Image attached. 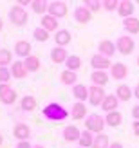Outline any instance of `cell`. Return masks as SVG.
<instances>
[{
  "label": "cell",
  "instance_id": "18",
  "mask_svg": "<svg viewBox=\"0 0 139 148\" xmlns=\"http://www.w3.org/2000/svg\"><path fill=\"white\" fill-rule=\"evenodd\" d=\"M92 18V13L87 9V7L81 4V5H78L76 9H74V20L78 22V24H89Z\"/></svg>",
  "mask_w": 139,
  "mask_h": 148
},
{
  "label": "cell",
  "instance_id": "6",
  "mask_svg": "<svg viewBox=\"0 0 139 148\" xmlns=\"http://www.w3.org/2000/svg\"><path fill=\"white\" fill-rule=\"evenodd\" d=\"M105 96L107 94L103 90V87H98V85H90L89 87V103L92 107H101Z\"/></svg>",
  "mask_w": 139,
  "mask_h": 148
},
{
  "label": "cell",
  "instance_id": "9",
  "mask_svg": "<svg viewBox=\"0 0 139 148\" xmlns=\"http://www.w3.org/2000/svg\"><path fill=\"white\" fill-rule=\"evenodd\" d=\"M51 16L54 18H63L67 14V4L65 2H60V0H54V2H49V13Z\"/></svg>",
  "mask_w": 139,
  "mask_h": 148
},
{
  "label": "cell",
  "instance_id": "22",
  "mask_svg": "<svg viewBox=\"0 0 139 148\" xmlns=\"http://www.w3.org/2000/svg\"><path fill=\"white\" fill-rule=\"evenodd\" d=\"M72 96H74V99L76 101H89V87H85L83 83H78L72 87Z\"/></svg>",
  "mask_w": 139,
  "mask_h": 148
},
{
  "label": "cell",
  "instance_id": "12",
  "mask_svg": "<svg viewBox=\"0 0 139 148\" xmlns=\"http://www.w3.org/2000/svg\"><path fill=\"white\" fill-rule=\"evenodd\" d=\"M40 27H43L49 33H53V31L56 33V31H60V22H58V18L51 16V14H43L40 20Z\"/></svg>",
  "mask_w": 139,
  "mask_h": 148
},
{
  "label": "cell",
  "instance_id": "32",
  "mask_svg": "<svg viewBox=\"0 0 139 148\" xmlns=\"http://www.w3.org/2000/svg\"><path fill=\"white\" fill-rule=\"evenodd\" d=\"M78 143H79L81 148H92V145H94V134L89 132V130H83L81 132V137H79Z\"/></svg>",
  "mask_w": 139,
  "mask_h": 148
},
{
  "label": "cell",
  "instance_id": "30",
  "mask_svg": "<svg viewBox=\"0 0 139 148\" xmlns=\"http://www.w3.org/2000/svg\"><path fill=\"white\" fill-rule=\"evenodd\" d=\"M31 9L36 13V14H47L49 13V2H45V0H33L31 2Z\"/></svg>",
  "mask_w": 139,
  "mask_h": 148
},
{
  "label": "cell",
  "instance_id": "7",
  "mask_svg": "<svg viewBox=\"0 0 139 148\" xmlns=\"http://www.w3.org/2000/svg\"><path fill=\"white\" fill-rule=\"evenodd\" d=\"M112 65H114V63L108 60V58L101 56V54H98V53L90 56V67H92V71H110Z\"/></svg>",
  "mask_w": 139,
  "mask_h": 148
},
{
  "label": "cell",
  "instance_id": "44",
  "mask_svg": "<svg viewBox=\"0 0 139 148\" xmlns=\"http://www.w3.org/2000/svg\"><path fill=\"white\" fill-rule=\"evenodd\" d=\"M33 148H45L43 145H33Z\"/></svg>",
  "mask_w": 139,
  "mask_h": 148
},
{
  "label": "cell",
  "instance_id": "21",
  "mask_svg": "<svg viewBox=\"0 0 139 148\" xmlns=\"http://www.w3.org/2000/svg\"><path fill=\"white\" fill-rule=\"evenodd\" d=\"M134 11H136L134 2H128V0H123V2H119L118 14H119L123 20H125V18H130V16H134Z\"/></svg>",
  "mask_w": 139,
  "mask_h": 148
},
{
  "label": "cell",
  "instance_id": "26",
  "mask_svg": "<svg viewBox=\"0 0 139 148\" xmlns=\"http://www.w3.org/2000/svg\"><path fill=\"white\" fill-rule=\"evenodd\" d=\"M60 81H62V85H65V87H69V85L74 87V85H78V74L65 69V71L60 74Z\"/></svg>",
  "mask_w": 139,
  "mask_h": 148
},
{
  "label": "cell",
  "instance_id": "28",
  "mask_svg": "<svg viewBox=\"0 0 139 148\" xmlns=\"http://www.w3.org/2000/svg\"><path fill=\"white\" fill-rule=\"evenodd\" d=\"M20 108L24 110V112H33L36 108V98L31 94H25L24 98L20 99Z\"/></svg>",
  "mask_w": 139,
  "mask_h": 148
},
{
  "label": "cell",
  "instance_id": "17",
  "mask_svg": "<svg viewBox=\"0 0 139 148\" xmlns=\"http://www.w3.org/2000/svg\"><path fill=\"white\" fill-rule=\"evenodd\" d=\"M108 79H110L108 71H92V74H90L92 85H98V87H105L108 83Z\"/></svg>",
  "mask_w": 139,
  "mask_h": 148
},
{
  "label": "cell",
  "instance_id": "42",
  "mask_svg": "<svg viewBox=\"0 0 139 148\" xmlns=\"http://www.w3.org/2000/svg\"><path fill=\"white\" fill-rule=\"evenodd\" d=\"M108 148H125V146H123L119 141H114V143H110V146H108Z\"/></svg>",
  "mask_w": 139,
  "mask_h": 148
},
{
  "label": "cell",
  "instance_id": "37",
  "mask_svg": "<svg viewBox=\"0 0 139 148\" xmlns=\"http://www.w3.org/2000/svg\"><path fill=\"white\" fill-rule=\"evenodd\" d=\"M9 79H11V71L7 67H0V85L9 83Z\"/></svg>",
  "mask_w": 139,
  "mask_h": 148
},
{
  "label": "cell",
  "instance_id": "11",
  "mask_svg": "<svg viewBox=\"0 0 139 148\" xmlns=\"http://www.w3.org/2000/svg\"><path fill=\"white\" fill-rule=\"evenodd\" d=\"M31 51H33V47H31V43H29L27 40H18L16 43H14V47H13V53L18 58H24V60L27 56H31Z\"/></svg>",
  "mask_w": 139,
  "mask_h": 148
},
{
  "label": "cell",
  "instance_id": "16",
  "mask_svg": "<svg viewBox=\"0 0 139 148\" xmlns=\"http://www.w3.org/2000/svg\"><path fill=\"white\" fill-rule=\"evenodd\" d=\"M72 42V36H71V31L69 29H60V31L54 33V43L56 47H65Z\"/></svg>",
  "mask_w": 139,
  "mask_h": 148
},
{
  "label": "cell",
  "instance_id": "5",
  "mask_svg": "<svg viewBox=\"0 0 139 148\" xmlns=\"http://www.w3.org/2000/svg\"><path fill=\"white\" fill-rule=\"evenodd\" d=\"M16 99H18V94L9 83L0 85V103H4V105H13Z\"/></svg>",
  "mask_w": 139,
  "mask_h": 148
},
{
  "label": "cell",
  "instance_id": "39",
  "mask_svg": "<svg viewBox=\"0 0 139 148\" xmlns=\"http://www.w3.org/2000/svg\"><path fill=\"white\" fill-rule=\"evenodd\" d=\"M14 148H33V145L29 143V141H18Z\"/></svg>",
  "mask_w": 139,
  "mask_h": 148
},
{
  "label": "cell",
  "instance_id": "43",
  "mask_svg": "<svg viewBox=\"0 0 139 148\" xmlns=\"http://www.w3.org/2000/svg\"><path fill=\"white\" fill-rule=\"evenodd\" d=\"M134 98H136V99H139V83L134 87Z\"/></svg>",
  "mask_w": 139,
  "mask_h": 148
},
{
  "label": "cell",
  "instance_id": "46",
  "mask_svg": "<svg viewBox=\"0 0 139 148\" xmlns=\"http://www.w3.org/2000/svg\"><path fill=\"white\" fill-rule=\"evenodd\" d=\"M2 143H4V136L0 134V146H2Z\"/></svg>",
  "mask_w": 139,
  "mask_h": 148
},
{
  "label": "cell",
  "instance_id": "47",
  "mask_svg": "<svg viewBox=\"0 0 139 148\" xmlns=\"http://www.w3.org/2000/svg\"><path fill=\"white\" fill-rule=\"evenodd\" d=\"M137 67H139V56H137Z\"/></svg>",
  "mask_w": 139,
  "mask_h": 148
},
{
  "label": "cell",
  "instance_id": "10",
  "mask_svg": "<svg viewBox=\"0 0 139 148\" xmlns=\"http://www.w3.org/2000/svg\"><path fill=\"white\" fill-rule=\"evenodd\" d=\"M108 74H110V78H112V79H118V81L127 79V76H128V67H127L125 63L118 62V63H114L112 67H110Z\"/></svg>",
  "mask_w": 139,
  "mask_h": 148
},
{
  "label": "cell",
  "instance_id": "2",
  "mask_svg": "<svg viewBox=\"0 0 139 148\" xmlns=\"http://www.w3.org/2000/svg\"><path fill=\"white\" fill-rule=\"evenodd\" d=\"M105 117L99 116V114H89L85 119V130L92 132L94 136L98 134H103V128H105Z\"/></svg>",
  "mask_w": 139,
  "mask_h": 148
},
{
  "label": "cell",
  "instance_id": "41",
  "mask_svg": "<svg viewBox=\"0 0 139 148\" xmlns=\"http://www.w3.org/2000/svg\"><path fill=\"white\" fill-rule=\"evenodd\" d=\"M132 132H134V136L139 137V121H134L132 123Z\"/></svg>",
  "mask_w": 139,
  "mask_h": 148
},
{
  "label": "cell",
  "instance_id": "13",
  "mask_svg": "<svg viewBox=\"0 0 139 148\" xmlns=\"http://www.w3.org/2000/svg\"><path fill=\"white\" fill-rule=\"evenodd\" d=\"M62 136H63V139L67 143H74V141H79V137H81V130H79L76 125H69V127L63 128Z\"/></svg>",
  "mask_w": 139,
  "mask_h": 148
},
{
  "label": "cell",
  "instance_id": "24",
  "mask_svg": "<svg viewBox=\"0 0 139 148\" xmlns=\"http://www.w3.org/2000/svg\"><path fill=\"white\" fill-rule=\"evenodd\" d=\"M116 96H118L119 101H128L130 98H134V88H130L128 85L121 83V85H118V88H116Z\"/></svg>",
  "mask_w": 139,
  "mask_h": 148
},
{
  "label": "cell",
  "instance_id": "29",
  "mask_svg": "<svg viewBox=\"0 0 139 148\" xmlns=\"http://www.w3.org/2000/svg\"><path fill=\"white\" fill-rule=\"evenodd\" d=\"M24 65H25L27 72H36V71H40L42 62H40V58H38V56L31 54V56H27L25 60H24Z\"/></svg>",
  "mask_w": 139,
  "mask_h": 148
},
{
  "label": "cell",
  "instance_id": "3",
  "mask_svg": "<svg viewBox=\"0 0 139 148\" xmlns=\"http://www.w3.org/2000/svg\"><path fill=\"white\" fill-rule=\"evenodd\" d=\"M7 18H9V22H11L13 25L22 27V25L27 24L29 14H27V11L24 9V7H20V5L16 4V5H13L11 9H9V13H7Z\"/></svg>",
  "mask_w": 139,
  "mask_h": 148
},
{
  "label": "cell",
  "instance_id": "25",
  "mask_svg": "<svg viewBox=\"0 0 139 148\" xmlns=\"http://www.w3.org/2000/svg\"><path fill=\"white\" fill-rule=\"evenodd\" d=\"M123 29L128 34H139V18H136V16L125 18L123 20Z\"/></svg>",
  "mask_w": 139,
  "mask_h": 148
},
{
  "label": "cell",
  "instance_id": "14",
  "mask_svg": "<svg viewBox=\"0 0 139 148\" xmlns=\"http://www.w3.org/2000/svg\"><path fill=\"white\" fill-rule=\"evenodd\" d=\"M87 107H85V103H81V101H74L72 103V107H71V117L72 119H76V121H79V119H87Z\"/></svg>",
  "mask_w": 139,
  "mask_h": 148
},
{
  "label": "cell",
  "instance_id": "45",
  "mask_svg": "<svg viewBox=\"0 0 139 148\" xmlns=\"http://www.w3.org/2000/svg\"><path fill=\"white\" fill-rule=\"evenodd\" d=\"M4 29V22H2V18H0V31Z\"/></svg>",
  "mask_w": 139,
  "mask_h": 148
},
{
  "label": "cell",
  "instance_id": "33",
  "mask_svg": "<svg viewBox=\"0 0 139 148\" xmlns=\"http://www.w3.org/2000/svg\"><path fill=\"white\" fill-rule=\"evenodd\" d=\"M108 146H110V141H108V136L107 134L94 136V145H92V148H108Z\"/></svg>",
  "mask_w": 139,
  "mask_h": 148
},
{
  "label": "cell",
  "instance_id": "40",
  "mask_svg": "<svg viewBox=\"0 0 139 148\" xmlns=\"http://www.w3.org/2000/svg\"><path fill=\"white\" fill-rule=\"evenodd\" d=\"M132 117H134V121H139V105L132 107Z\"/></svg>",
  "mask_w": 139,
  "mask_h": 148
},
{
  "label": "cell",
  "instance_id": "23",
  "mask_svg": "<svg viewBox=\"0 0 139 148\" xmlns=\"http://www.w3.org/2000/svg\"><path fill=\"white\" fill-rule=\"evenodd\" d=\"M11 76H13L14 79H24V78L27 76V69H25L24 62L16 60V62L11 63Z\"/></svg>",
  "mask_w": 139,
  "mask_h": 148
},
{
  "label": "cell",
  "instance_id": "31",
  "mask_svg": "<svg viewBox=\"0 0 139 148\" xmlns=\"http://www.w3.org/2000/svg\"><path fill=\"white\" fill-rule=\"evenodd\" d=\"M81 58H79L78 54H69L67 58V62H65V67H67V71H72V72H76L79 67H81Z\"/></svg>",
  "mask_w": 139,
  "mask_h": 148
},
{
  "label": "cell",
  "instance_id": "36",
  "mask_svg": "<svg viewBox=\"0 0 139 148\" xmlns=\"http://www.w3.org/2000/svg\"><path fill=\"white\" fill-rule=\"evenodd\" d=\"M83 5H85L90 13H98L99 9H103V2H99V0H85Z\"/></svg>",
  "mask_w": 139,
  "mask_h": 148
},
{
  "label": "cell",
  "instance_id": "15",
  "mask_svg": "<svg viewBox=\"0 0 139 148\" xmlns=\"http://www.w3.org/2000/svg\"><path fill=\"white\" fill-rule=\"evenodd\" d=\"M13 136L18 139V141H29L31 137V128L27 127L25 123H16L13 128Z\"/></svg>",
  "mask_w": 139,
  "mask_h": 148
},
{
  "label": "cell",
  "instance_id": "20",
  "mask_svg": "<svg viewBox=\"0 0 139 148\" xmlns=\"http://www.w3.org/2000/svg\"><path fill=\"white\" fill-rule=\"evenodd\" d=\"M67 58H69V54H67V51H65V47H53L51 49V62L53 63H65L67 62Z\"/></svg>",
  "mask_w": 139,
  "mask_h": 148
},
{
  "label": "cell",
  "instance_id": "38",
  "mask_svg": "<svg viewBox=\"0 0 139 148\" xmlns=\"http://www.w3.org/2000/svg\"><path fill=\"white\" fill-rule=\"evenodd\" d=\"M118 7H119V2L118 0H103V9L105 11H118Z\"/></svg>",
  "mask_w": 139,
  "mask_h": 148
},
{
  "label": "cell",
  "instance_id": "48",
  "mask_svg": "<svg viewBox=\"0 0 139 148\" xmlns=\"http://www.w3.org/2000/svg\"><path fill=\"white\" fill-rule=\"evenodd\" d=\"M78 148H81V146H78Z\"/></svg>",
  "mask_w": 139,
  "mask_h": 148
},
{
  "label": "cell",
  "instance_id": "8",
  "mask_svg": "<svg viewBox=\"0 0 139 148\" xmlns=\"http://www.w3.org/2000/svg\"><path fill=\"white\" fill-rule=\"evenodd\" d=\"M118 53V49H116V43L112 42V40H101L99 42V45H98V54H101V56H105V58H110Z\"/></svg>",
  "mask_w": 139,
  "mask_h": 148
},
{
  "label": "cell",
  "instance_id": "34",
  "mask_svg": "<svg viewBox=\"0 0 139 148\" xmlns=\"http://www.w3.org/2000/svg\"><path fill=\"white\" fill-rule=\"evenodd\" d=\"M13 63V53L9 49H0V67H7Z\"/></svg>",
  "mask_w": 139,
  "mask_h": 148
},
{
  "label": "cell",
  "instance_id": "4",
  "mask_svg": "<svg viewBox=\"0 0 139 148\" xmlns=\"http://www.w3.org/2000/svg\"><path fill=\"white\" fill-rule=\"evenodd\" d=\"M134 47H136V43H134V38H132V36L123 34V36H119V38L116 40V49H118V53L123 54V56L132 54V53H134Z\"/></svg>",
  "mask_w": 139,
  "mask_h": 148
},
{
  "label": "cell",
  "instance_id": "19",
  "mask_svg": "<svg viewBox=\"0 0 139 148\" xmlns=\"http://www.w3.org/2000/svg\"><path fill=\"white\" fill-rule=\"evenodd\" d=\"M118 105H119V99L116 94H107L103 103H101V108L105 110V112H114V110H118Z\"/></svg>",
  "mask_w": 139,
  "mask_h": 148
},
{
  "label": "cell",
  "instance_id": "1",
  "mask_svg": "<svg viewBox=\"0 0 139 148\" xmlns=\"http://www.w3.org/2000/svg\"><path fill=\"white\" fill-rule=\"evenodd\" d=\"M42 114L49 121H65L69 117V110L63 105H60V103L53 101V103H47V105L42 108Z\"/></svg>",
  "mask_w": 139,
  "mask_h": 148
},
{
  "label": "cell",
  "instance_id": "27",
  "mask_svg": "<svg viewBox=\"0 0 139 148\" xmlns=\"http://www.w3.org/2000/svg\"><path fill=\"white\" fill-rule=\"evenodd\" d=\"M105 123L108 125V127H112V128L119 127V125L123 123V114L119 112V110H114V112H108V114L105 116Z\"/></svg>",
  "mask_w": 139,
  "mask_h": 148
},
{
  "label": "cell",
  "instance_id": "35",
  "mask_svg": "<svg viewBox=\"0 0 139 148\" xmlns=\"http://www.w3.org/2000/svg\"><path fill=\"white\" fill-rule=\"evenodd\" d=\"M33 38L36 40V42H47L49 40V31H45L43 27H36L34 31H33Z\"/></svg>",
  "mask_w": 139,
  "mask_h": 148
}]
</instances>
